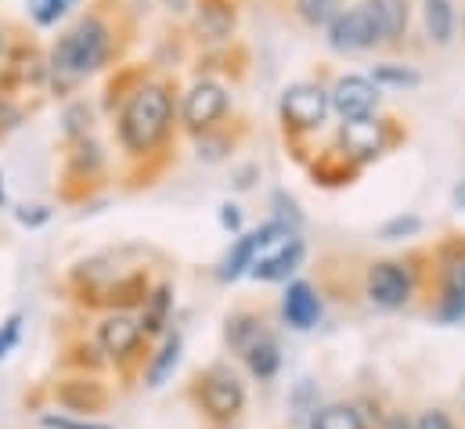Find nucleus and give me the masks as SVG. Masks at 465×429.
I'll use <instances>...</instances> for the list:
<instances>
[{
    "instance_id": "obj_1",
    "label": "nucleus",
    "mask_w": 465,
    "mask_h": 429,
    "mask_svg": "<svg viewBox=\"0 0 465 429\" xmlns=\"http://www.w3.org/2000/svg\"><path fill=\"white\" fill-rule=\"evenodd\" d=\"M170 115H173V98L163 84H144L137 87L126 105L119 112V141L126 152L141 155V152H152L166 130H170Z\"/></svg>"
},
{
    "instance_id": "obj_2",
    "label": "nucleus",
    "mask_w": 465,
    "mask_h": 429,
    "mask_svg": "<svg viewBox=\"0 0 465 429\" xmlns=\"http://www.w3.org/2000/svg\"><path fill=\"white\" fill-rule=\"evenodd\" d=\"M109 47H113V36H109V25L98 18V15H87L84 22H76L51 51V69L69 76V80H80L94 69L105 65L109 58Z\"/></svg>"
},
{
    "instance_id": "obj_3",
    "label": "nucleus",
    "mask_w": 465,
    "mask_h": 429,
    "mask_svg": "<svg viewBox=\"0 0 465 429\" xmlns=\"http://www.w3.org/2000/svg\"><path fill=\"white\" fill-rule=\"evenodd\" d=\"M379 40H386L382 0H361L357 7L340 11L329 22V44L336 51H364V47H371Z\"/></svg>"
},
{
    "instance_id": "obj_4",
    "label": "nucleus",
    "mask_w": 465,
    "mask_h": 429,
    "mask_svg": "<svg viewBox=\"0 0 465 429\" xmlns=\"http://www.w3.org/2000/svg\"><path fill=\"white\" fill-rule=\"evenodd\" d=\"M195 397H199V408L213 423H232L234 415L245 408V386L238 383V375H234L232 368H224V364H213L210 372L199 375Z\"/></svg>"
},
{
    "instance_id": "obj_5",
    "label": "nucleus",
    "mask_w": 465,
    "mask_h": 429,
    "mask_svg": "<svg viewBox=\"0 0 465 429\" xmlns=\"http://www.w3.org/2000/svg\"><path fill=\"white\" fill-rule=\"evenodd\" d=\"M329 115V95L314 84H296L282 95V119L292 130H318Z\"/></svg>"
},
{
    "instance_id": "obj_6",
    "label": "nucleus",
    "mask_w": 465,
    "mask_h": 429,
    "mask_svg": "<svg viewBox=\"0 0 465 429\" xmlns=\"http://www.w3.org/2000/svg\"><path fill=\"white\" fill-rule=\"evenodd\" d=\"M368 300L393 311V307H404L411 300V274L404 264H393V260H382V264H371L368 271Z\"/></svg>"
},
{
    "instance_id": "obj_7",
    "label": "nucleus",
    "mask_w": 465,
    "mask_h": 429,
    "mask_svg": "<svg viewBox=\"0 0 465 429\" xmlns=\"http://www.w3.org/2000/svg\"><path fill=\"white\" fill-rule=\"evenodd\" d=\"M141 339H144L141 322L130 318L126 311H116V314H109L105 322L98 324V350L116 364H126L141 350Z\"/></svg>"
},
{
    "instance_id": "obj_8",
    "label": "nucleus",
    "mask_w": 465,
    "mask_h": 429,
    "mask_svg": "<svg viewBox=\"0 0 465 429\" xmlns=\"http://www.w3.org/2000/svg\"><path fill=\"white\" fill-rule=\"evenodd\" d=\"M181 112H184V123L192 130H210L228 112V91L221 84H213V80H203V84H195L184 95V108Z\"/></svg>"
},
{
    "instance_id": "obj_9",
    "label": "nucleus",
    "mask_w": 465,
    "mask_h": 429,
    "mask_svg": "<svg viewBox=\"0 0 465 429\" xmlns=\"http://www.w3.org/2000/svg\"><path fill=\"white\" fill-rule=\"evenodd\" d=\"M375 102H379V87L368 80V76H343L336 84V91L329 95V105L336 108L347 123L353 119H368L375 112Z\"/></svg>"
},
{
    "instance_id": "obj_10",
    "label": "nucleus",
    "mask_w": 465,
    "mask_h": 429,
    "mask_svg": "<svg viewBox=\"0 0 465 429\" xmlns=\"http://www.w3.org/2000/svg\"><path fill=\"white\" fill-rule=\"evenodd\" d=\"M54 397H58L62 408H69V412H84V415L102 412V408L109 404L105 386L94 383V379H69V383H62V386L54 390Z\"/></svg>"
},
{
    "instance_id": "obj_11",
    "label": "nucleus",
    "mask_w": 465,
    "mask_h": 429,
    "mask_svg": "<svg viewBox=\"0 0 465 429\" xmlns=\"http://www.w3.org/2000/svg\"><path fill=\"white\" fill-rule=\"evenodd\" d=\"M282 314L292 328H314L322 318V300L307 282H292L282 300Z\"/></svg>"
},
{
    "instance_id": "obj_12",
    "label": "nucleus",
    "mask_w": 465,
    "mask_h": 429,
    "mask_svg": "<svg viewBox=\"0 0 465 429\" xmlns=\"http://www.w3.org/2000/svg\"><path fill=\"white\" fill-rule=\"evenodd\" d=\"M300 260H303V242H300V238H289L278 253L256 260V264L249 267V274H252L256 282H282V278H289V274L300 267Z\"/></svg>"
},
{
    "instance_id": "obj_13",
    "label": "nucleus",
    "mask_w": 465,
    "mask_h": 429,
    "mask_svg": "<svg viewBox=\"0 0 465 429\" xmlns=\"http://www.w3.org/2000/svg\"><path fill=\"white\" fill-rule=\"evenodd\" d=\"M465 314V256L451 253L444 264V296H440V318L459 322Z\"/></svg>"
},
{
    "instance_id": "obj_14",
    "label": "nucleus",
    "mask_w": 465,
    "mask_h": 429,
    "mask_svg": "<svg viewBox=\"0 0 465 429\" xmlns=\"http://www.w3.org/2000/svg\"><path fill=\"white\" fill-rule=\"evenodd\" d=\"M343 145H347V152H353V155L371 159V155L382 148L379 123H371V115H368V119H353V123H347V126H343Z\"/></svg>"
},
{
    "instance_id": "obj_15",
    "label": "nucleus",
    "mask_w": 465,
    "mask_h": 429,
    "mask_svg": "<svg viewBox=\"0 0 465 429\" xmlns=\"http://www.w3.org/2000/svg\"><path fill=\"white\" fill-rule=\"evenodd\" d=\"M177 361H181V335L173 332V335H166V343L155 350V357L148 361V372H144V383L152 386V390H159L170 375H173V368H177Z\"/></svg>"
},
{
    "instance_id": "obj_16",
    "label": "nucleus",
    "mask_w": 465,
    "mask_h": 429,
    "mask_svg": "<svg viewBox=\"0 0 465 429\" xmlns=\"http://www.w3.org/2000/svg\"><path fill=\"white\" fill-rule=\"evenodd\" d=\"M422 15H426L430 40L433 44H451V36H455V4L451 0H426Z\"/></svg>"
},
{
    "instance_id": "obj_17",
    "label": "nucleus",
    "mask_w": 465,
    "mask_h": 429,
    "mask_svg": "<svg viewBox=\"0 0 465 429\" xmlns=\"http://www.w3.org/2000/svg\"><path fill=\"white\" fill-rule=\"evenodd\" d=\"M271 332L263 328V322L256 318V314H234L228 318V343H232V350H238L242 357L260 343V339H267Z\"/></svg>"
},
{
    "instance_id": "obj_18",
    "label": "nucleus",
    "mask_w": 465,
    "mask_h": 429,
    "mask_svg": "<svg viewBox=\"0 0 465 429\" xmlns=\"http://www.w3.org/2000/svg\"><path fill=\"white\" fill-rule=\"evenodd\" d=\"M170 307H173V289H170V285H159L152 296H144L141 332H144V335L163 332V324H166V318H170Z\"/></svg>"
},
{
    "instance_id": "obj_19",
    "label": "nucleus",
    "mask_w": 465,
    "mask_h": 429,
    "mask_svg": "<svg viewBox=\"0 0 465 429\" xmlns=\"http://www.w3.org/2000/svg\"><path fill=\"white\" fill-rule=\"evenodd\" d=\"M245 364H249V372H252L256 379H274V375H278V368H282V354H278L274 335L260 339V343L245 354Z\"/></svg>"
},
{
    "instance_id": "obj_20",
    "label": "nucleus",
    "mask_w": 465,
    "mask_h": 429,
    "mask_svg": "<svg viewBox=\"0 0 465 429\" xmlns=\"http://www.w3.org/2000/svg\"><path fill=\"white\" fill-rule=\"evenodd\" d=\"M234 25V11L228 4H221V0H206L203 4V11H199V29L206 33V36H213V40H221V36H228Z\"/></svg>"
},
{
    "instance_id": "obj_21",
    "label": "nucleus",
    "mask_w": 465,
    "mask_h": 429,
    "mask_svg": "<svg viewBox=\"0 0 465 429\" xmlns=\"http://www.w3.org/2000/svg\"><path fill=\"white\" fill-rule=\"evenodd\" d=\"M314 429H368L361 412H353L350 404H329L314 415Z\"/></svg>"
},
{
    "instance_id": "obj_22",
    "label": "nucleus",
    "mask_w": 465,
    "mask_h": 429,
    "mask_svg": "<svg viewBox=\"0 0 465 429\" xmlns=\"http://www.w3.org/2000/svg\"><path fill=\"white\" fill-rule=\"evenodd\" d=\"M296 11L307 25H329L340 15V0H296Z\"/></svg>"
},
{
    "instance_id": "obj_23",
    "label": "nucleus",
    "mask_w": 465,
    "mask_h": 429,
    "mask_svg": "<svg viewBox=\"0 0 465 429\" xmlns=\"http://www.w3.org/2000/svg\"><path fill=\"white\" fill-rule=\"evenodd\" d=\"M371 84L375 87H415L419 84V73L408 69V65H375L371 69Z\"/></svg>"
},
{
    "instance_id": "obj_24",
    "label": "nucleus",
    "mask_w": 465,
    "mask_h": 429,
    "mask_svg": "<svg viewBox=\"0 0 465 429\" xmlns=\"http://www.w3.org/2000/svg\"><path fill=\"white\" fill-rule=\"evenodd\" d=\"M76 0H29V15L36 25H54Z\"/></svg>"
},
{
    "instance_id": "obj_25",
    "label": "nucleus",
    "mask_w": 465,
    "mask_h": 429,
    "mask_svg": "<svg viewBox=\"0 0 465 429\" xmlns=\"http://www.w3.org/2000/svg\"><path fill=\"white\" fill-rule=\"evenodd\" d=\"M419 227H422V220H419V216H415V214H401V216H393V220H386V224H382L379 238H386V242H397V238H411Z\"/></svg>"
},
{
    "instance_id": "obj_26",
    "label": "nucleus",
    "mask_w": 465,
    "mask_h": 429,
    "mask_svg": "<svg viewBox=\"0 0 465 429\" xmlns=\"http://www.w3.org/2000/svg\"><path fill=\"white\" fill-rule=\"evenodd\" d=\"M382 22H386V40H397L408 25V7L404 0H382Z\"/></svg>"
},
{
    "instance_id": "obj_27",
    "label": "nucleus",
    "mask_w": 465,
    "mask_h": 429,
    "mask_svg": "<svg viewBox=\"0 0 465 429\" xmlns=\"http://www.w3.org/2000/svg\"><path fill=\"white\" fill-rule=\"evenodd\" d=\"M87 126H91V108L84 105V102L65 108V134H69V137H84Z\"/></svg>"
},
{
    "instance_id": "obj_28",
    "label": "nucleus",
    "mask_w": 465,
    "mask_h": 429,
    "mask_svg": "<svg viewBox=\"0 0 465 429\" xmlns=\"http://www.w3.org/2000/svg\"><path fill=\"white\" fill-rule=\"evenodd\" d=\"M18 328H22V318H18V314H11L7 322L0 324V357H7V350L18 343Z\"/></svg>"
},
{
    "instance_id": "obj_29",
    "label": "nucleus",
    "mask_w": 465,
    "mask_h": 429,
    "mask_svg": "<svg viewBox=\"0 0 465 429\" xmlns=\"http://www.w3.org/2000/svg\"><path fill=\"white\" fill-rule=\"evenodd\" d=\"M415 429H455V423L448 419V412H440V408H430V412H422V415H419Z\"/></svg>"
},
{
    "instance_id": "obj_30",
    "label": "nucleus",
    "mask_w": 465,
    "mask_h": 429,
    "mask_svg": "<svg viewBox=\"0 0 465 429\" xmlns=\"http://www.w3.org/2000/svg\"><path fill=\"white\" fill-rule=\"evenodd\" d=\"M15 216H18V224H25V227H40V224L51 220V210H44V206H22Z\"/></svg>"
},
{
    "instance_id": "obj_31",
    "label": "nucleus",
    "mask_w": 465,
    "mask_h": 429,
    "mask_svg": "<svg viewBox=\"0 0 465 429\" xmlns=\"http://www.w3.org/2000/svg\"><path fill=\"white\" fill-rule=\"evenodd\" d=\"M44 429H109V426H94V423H76V419H62V415H44Z\"/></svg>"
},
{
    "instance_id": "obj_32",
    "label": "nucleus",
    "mask_w": 465,
    "mask_h": 429,
    "mask_svg": "<svg viewBox=\"0 0 465 429\" xmlns=\"http://www.w3.org/2000/svg\"><path fill=\"white\" fill-rule=\"evenodd\" d=\"M199 155L210 159V163H217V159L224 155V141H221V137H217V141H199Z\"/></svg>"
},
{
    "instance_id": "obj_33",
    "label": "nucleus",
    "mask_w": 465,
    "mask_h": 429,
    "mask_svg": "<svg viewBox=\"0 0 465 429\" xmlns=\"http://www.w3.org/2000/svg\"><path fill=\"white\" fill-rule=\"evenodd\" d=\"M221 224H224V227H232V231H238V224H242V214H238V206L224 203V206H221Z\"/></svg>"
},
{
    "instance_id": "obj_34",
    "label": "nucleus",
    "mask_w": 465,
    "mask_h": 429,
    "mask_svg": "<svg viewBox=\"0 0 465 429\" xmlns=\"http://www.w3.org/2000/svg\"><path fill=\"white\" fill-rule=\"evenodd\" d=\"M274 206H282V210H278V214L285 216H292V224H300V214H296V203H292V199H285V192H278V195H274Z\"/></svg>"
},
{
    "instance_id": "obj_35",
    "label": "nucleus",
    "mask_w": 465,
    "mask_h": 429,
    "mask_svg": "<svg viewBox=\"0 0 465 429\" xmlns=\"http://www.w3.org/2000/svg\"><path fill=\"white\" fill-rule=\"evenodd\" d=\"M386 429H415L404 415H390V423H386Z\"/></svg>"
},
{
    "instance_id": "obj_36",
    "label": "nucleus",
    "mask_w": 465,
    "mask_h": 429,
    "mask_svg": "<svg viewBox=\"0 0 465 429\" xmlns=\"http://www.w3.org/2000/svg\"><path fill=\"white\" fill-rule=\"evenodd\" d=\"M455 206H459V210H465V181L455 188Z\"/></svg>"
},
{
    "instance_id": "obj_37",
    "label": "nucleus",
    "mask_w": 465,
    "mask_h": 429,
    "mask_svg": "<svg viewBox=\"0 0 465 429\" xmlns=\"http://www.w3.org/2000/svg\"><path fill=\"white\" fill-rule=\"evenodd\" d=\"M0 206H4V177H0Z\"/></svg>"
},
{
    "instance_id": "obj_38",
    "label": "nucleus",
    "mask_w": 465,
    "mask_h": 429,
    "mask_svg": "<svg viewBox=\"0 0 465 429\" xmlns=\"http://www.w3.org/2000/svg\"><path fill=\"white\" fill-rule=\"evenodd\" d=\"M0 47H4V40H0Z\"/></svg>"
}]
</instances>
